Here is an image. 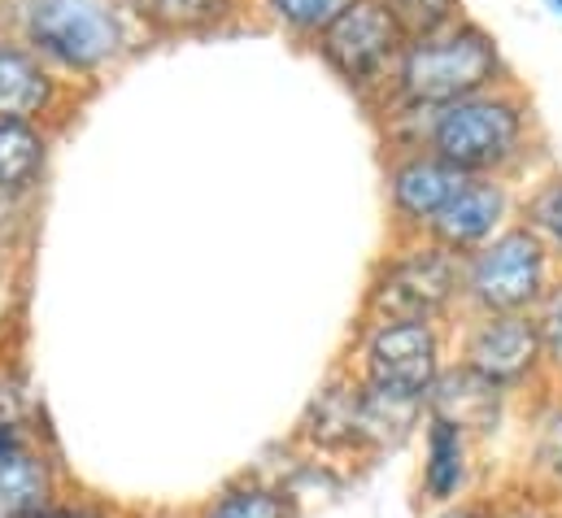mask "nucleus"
Returning a JSON list of instances; mask_svg holds the SVG:
<instances>
[{"label": "nucleus", "mask_w": 562, "mask_h": 518, "mask_svg": "<svg viewBox=\"0 0 562 518\" xmlns=\"http://www.w3.org/2000/svg\"><path fill=\"white\" fill-rule=\"evenodd\" d=\"M393 88H397V101L415 110H445L480 92L506 88V61L497 40L480 22L462 18L436 35L406 44Z\"/></svg>", "instance_id": "nucleus-1"}, {"label": "nucleus", "mask_w": 562, "mask_h": 518, "mask_svg": "<svg viewBox=\"0 0 562 518\" xmlns=\"http://www.w3.org/2000/svg\"><path fill=\"white\" fill-rule=\"evenodd\" d=\"M532 144V110L510 92L493 88L471 101L445 105L431 114L427 148L462 174L502 179Z\"/></svg>", "instance_id": "nucleus-2"}, {"label": "nucleus", "mask_w": 562, "mask_h": 518, "mask_svg": "<svg viewBox=\"0 0 562 518\" xmlns=\"http://www.w3.org/2000/svg\"><path fill=\"white\" fill-rule=\"evenodd\" d=\"M554 279L550 245L528 223H510L462 258V305L471 314H532Z\"/></svg>", "instance_id": "nucleus-3"}, {"label": "nucleus", "mask_w": 562, "mask_h": 518, "mask_svg": "<svg viewBox=\"0 0 562 518\" xmlns=\"http://www.w3.org/2000/svg\"><path fill=\"white\" fill-rule=\"evenodd\" d=\"M453 305H462V258L436 240L393 258L371 288L375 323H436Z\"/></svg>", "instance_id": "nucleus-4"}, {"label": "nucleus", "mask_w": 562, "mask_h": 518, "mask_svg": "<svg viewBox=\"0 0 562 518\" xmlns=\"http://www.w3.org/2000/svg\"><path fill=\"white\" fill-rule=\"evenodd\" d=\"M445 371V340L436 323H375L362 345V384L427 405Z\"/></svg>", "instance_id": "nucleus-5"}, {"label": "nucleus", "mask_w": 562, "mask_h": 518, "mask_svg": "<svg viewBox=\"0 0 562 518\" xmlns=\"http://www.w3.org/2000/svg\"><path fill=\"white\" fill-rule=\"evenodd\" d=\"M318 44H323V57L349 83H375L384 75H397V61L411 40L380 0H349L323 26Z\"/></svg>", "instance_id": "nucleus-6"}, {"label": "nucleus", "mask_w": 562, "mask_h": 518, "mask_svg": "<svg viewBox=\"0 0 562 518\" xmlns=\"http://www.w3.org/2000/svg\"><path fill=\"white\" fill-rule=\"evenodd\" d=\"M458 362L502 392L537 384V375L546 371V353L532 314H475L462 331Z\"/></svg>", "instance_id": "nucleus-7"}, {"label": "nucleus", "mask_w": 562, "mask_h": 518, "mask_svg": "<svg viewBox=\"0 0 562 518\" xmlns=\"http://www.w3.org/2000/svg\"><path fill=\"white\" fill-rule=\"evenodd\" d=\"M31 35L66 66H97L119 48V22L101 0H35Z\"/></svg>", "instance_id": "nucleus-8"}, {"label": "nucleus", "mask_w": 562, "mask_h": 518, "mask_svg": "<svg viewBox=\"0 0 562 518\" xmlns=\"http://www.w3.org/2000/svg\"><path fill=\"white\" fill-rule=\"evenodd\" d=\"M510 188L506 179H493V174H467L462 188L453 192V201L440 210V218L431 223L427 240H436L440 249L458 254V258H471L475 249H484L497 232L510 227Z\"/></svg>", "instance_id": "nucleus-9"}, {"label": "nucleus", "mask_w": 562, "mask_h": 518, "mask_svg": "<svg viewBox=\"0 0 562 518\" xmlns=\"http://www.w3.org/2000/svg\"><path fill=\"white\" fill-rule=\"evenodd\" d=\"M462 170H453L449 161H440L431 148H411L393 174H389V196L402 223H411L415 232H431V223L440 218V210L453 201V192L462 188Z\"/></svg>", "instance_id": "nucleus-10"}, {"label": "nucleus", "mask_w": 562, "mask_h": 518, "mask_svg": "<svg viewBox=\"0 0 562 518\" xmlns=\"http://www.w3.org/2000/svg\"><path fill=\"white\" fill-rule=\"evenodd\" d=\"M506 396L510 392H502L484 375L453 362L436 375V384L427 392V418H440L467 436H488V431H497V423L506 414Z\"/></svg>", "instance_id": "nucleus-11"}, {"label": "nucleus", "mask_w": 562, "mask_h": 518, "mask_svg": "<svg viewBox=\"0 0 562 518\" xmlns=\"http://www.w3.org/2000/svg\"><path fill=\"white\" fill-rule=\"evenodd\" d=\"M471 480V436L427 418L423 427V493L427 502H458Z\"/></svg>", "instance_id": "nucleus-12"}, {"label": "nucleus", "mask_w": 562, "mask_h": 518, "mask_svg": "<svg viewBox=\"0 0 562 518\" xmlns=\"http://www.w3.org/2000/svg\"><path fill=\"white\" fill-rule=\"evenodd\" d=\"M53 506V475L48 462L31 449H9L0 458V515L4 518H35Z\"/></svg>", "instance_id": "nucleus-13"}, {"label": "nucleus", "mask_w": 562, "mask_h": 518, "mask_svg": "<svg viewBox=\"0 0 562 518\" xmlns=\"http://www.w3.org/2000/svg\"><path fill=\"white\" fill-rule=\"evenodd\" d=\"M305 431L318 444H362V380L358 384H331L327 392H318V401L310 405Z\"/></svg>", "instance_id": "nucleus-14"}, {"label": "nucleus", "mask_w": 562, "mask_h": 518, "mask_svg": "<svg viewBox=\"0 0 562 518\" xmlns=\"http://www.w3.org/2000/svg\"><path fill=\"white\" fill-rule=\"evenodd\" d=\"M44 101H48L44 70L18 48H0V123H22Z\"/></svg>", "instance_id": "nucleus-15"}, {"label": "nucleus", "mask_w": 562, "mask_h": 518, "mask_svg": "<svg viewBox=\"0 0 562 518\" xmlns=\"http://www.w3.org/2000/svg\"><path fill=\"white\" fill-rule=\"evenodd\" d=\"M44 166V144L40 135L22 123H0V188L18 192L26 188Z\"/></svg>", "instance_id": "nucleus-16"}, {"label": "nucleus", "mask_w": 562, "mask_h": 518, "mask_svg": "<svg viewBox=\"0 0 562 518\" xmlns=\"http://www.w3.org/2000/svg\"><path fill=\"white\" fill-rule=\"evenodd\" d=\"M201 518H296V502L283 488L240 484V488H227Z\"/></svg>", "instance_id": "nucleus-17"}, {"label": "nucleus", "mask_w": 562, "mask_h": 518, "mask_svg": "<svg viewBox=\"0 0 562 518\" xmlns=\"http://www.w3.org/2000/svg\"><path fill=\"white\" fill-rule=\"evenodd\" d=\"M393 22L406 31V40H423L436 35L453 22H462V0H380Z\"/></svg>", "instance_id": "nucleus-18"}, {"label": "nucleus", "mask_w": 562, "mask_h": 518, "mask_svg": "<svg viewBox=\"0 0 562 518\" xmlns=\"http://www.w3.org/2000/svg\"><path fill=\"white\" fill-rule=\"evenodd\" d=\"M532 471L554 493H562V396L550 401L541 409V418H537V431H532Z\"/></svg>", "instance_id": "nucleus-19"}, {"label": "nucleus", "mask_w": 562, "mask_h": 518, "mask_svg": "<svg viewBox=\"0 0 562 518\" xmlns=\"http://www.w3.org/2000/svg\"><path fill=\"white\" fill-rule=\"evenodd\" d=\"M537 336H541V353H546V371L562 380V274L550 283V292L541 296V305L532 309Z\"/></svg>", "instance_id": "nucleus-20"}, {"label": "nucleus", "mask_w": 562, "mask_h": 518, "mask_svg": "<svg viewBox=\"0 0 562 518\" xmlns=\"http://www.w3.org/2000/svg\"><path fill=\"white\" fill-rule=\"evenodd\" d=\"M524 223L550 245V254H562V179L537 188V196L524 210Z\"/></svg>", "instance_id": "nucleus-21"}, {"label": "nucleus", "mask_w": 562, "mask_h": 518, "mask_svg": "<svg viewBox=\"0 0 562 518\" xmlns=\"http://www.w3.org/2000/svg\"><path fill=\"white\" fill-rule=\"evenodd\" d=\"M271 4L283 22H292L301 31H323L349 0H271Z\"/></svg>", "instance_id": "nucleus-22"}, {"label": "nucleus", "mask_w": 562, "mask_h": 518, "mask_svg": "<svg viewBox=\"0 0 562 518\" xmlns=\"http://www.w3.org/2000/svg\"><path fill=\"white\" fill-rule=\"evenodd\" d=\"M232 0H153V13L170 26H201L210 18H218Z\"/></svg>", "instance_id": "nucleus-23"}, {"label": "nucleus", "mask_w": 562, "mask_h": 518, "mask_svg": "<svg viewBox=\"0 0 562 518\" xmlns=\"http://www.w3.org/2000/svg\"><path fill=\"white\" fill-rule=\"evenodd\" d=\"M35 518H105V515H97L88 506H48V510H40Z\"/></svg>", "instance_id": "nucleus-24"}, {"label": "nucleus", "mask_w": 562, "mask_h": 518, "mask_svg": "<svg viewBox=\"0 0 562 518\" xmlns=\"http://www.w3.org/2000/svg\"><path fill=\"white\" fill-rule=\"evenodd\" d=\"M436 518H488L480 506H453V510H445V515H436Z\"/></svg>", "instance_id": "nucleus-25"}, {"label": "nucleus", "mask_w": 562, "mask_h": 518, "mask_svg": "<svg viewBox=\"0 0 562 518\" xmlns=\"http://www.w3.org/2000/svg\"><path fill=\"white\" fill-rule=\"evenodd\" d=\"M9 449H18V440H13V431H9V423H0V458H4Z\"/></svg>", "instance_id": "nucleus-26"}, {"label": "nucleus", "mask_w": 562, "mask_h": 518, "mask_svg": "<svg viewBox=\"0 0 562 518\" xmlns=\"http://www.w3.org/2000/svg\"><path fill=\"white\" fill-rule=\"evenodd\" d=\"M550 9H554V13L562 18V0H550Z\"/></svg>", "instance_id": "nucleus-27"}]
</instances>
